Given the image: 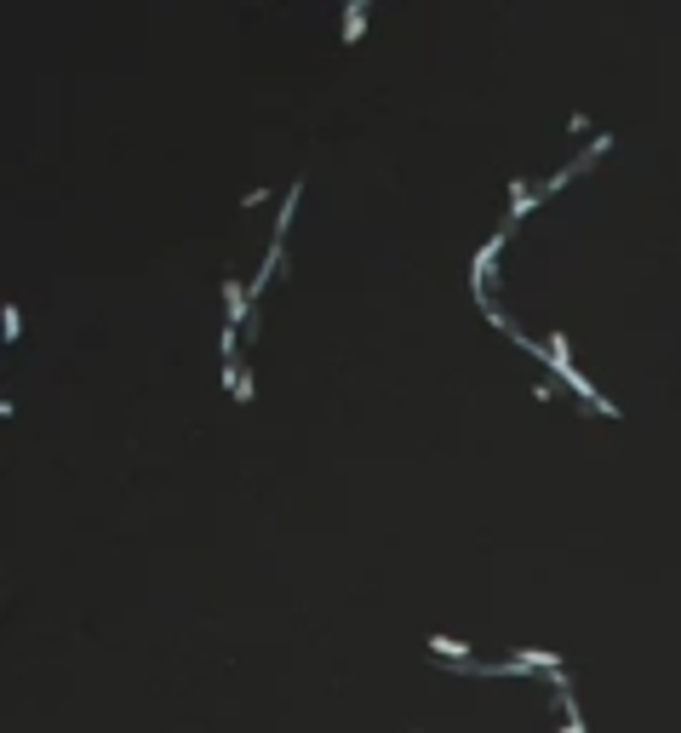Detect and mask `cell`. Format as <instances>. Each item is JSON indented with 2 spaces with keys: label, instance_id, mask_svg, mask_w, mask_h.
Returning a JSON list of instances; mask_svg holds the SVG:
<instances>
[{
  "label": "cell",
  "instance_id": "cell-2",
  "mask_svg": "<svg viewBox=\"0 0 681 733\" xmlns=\"http://www.w3.org/2000/svg\"><path fill=\"white\" fill-rule=\"evenodd\" d=\"M498 247H504V229H493V241H487V247L476 252V270H470V282H476V298H481V304H493V298H487V275H493V264H498Z\"/></svg>",
  "mask_w": 681,
  "mask_h": 733
},
{
  "label": "cell",
  "instance_id": "cell-4",
  "mask_svg": "<svg viewBox=\"0 0 681 733\" xmlns=\"http://www.w3.org/2000/svg\"><path fill=\"white\" fill-rule=\"evenodd\" d=\"M298 196H304V178H298V184H287V196H281V212H275V241H281V247H287V229H292Z\"/></svg>",
  "mask_w": 681,
  "mask_h": 733
},
{
  "label": "cell",
  "instance_id": "cell-3",
  "mask_svg": "<svg viewBox=\"0 0 681 733\" xmlns=\"http://www.w3.org/2000/svg\"><path fill=\"white\" fill-rule=\"evenodd\" d=\"M527 212H533V184H527V178H516V184H509V218H504V235L516 229V224L527 218Z\"/></svg>",
  "mask_w": 681,
  "mask_h": 733
},
{
  "label": "cell",
  "instance_id": "cell-1",
  "mask_svg": "<svg viewBox=\"0 0 681 733\" xmlns=\"http://www.w3.org/2000/svg\"><path fill=\"white\" fill-rule=\"evenodd\" d=\"M246 304H252V292L236 282V275H224V333H241L246 327ZM252 333V327H246Z\"/></svg>",
  "mask_w": 681,
  "mask_h": 733
},
{
  "label": "cell",
  "instance_id": "cell-7",
  "mask_svg": "<svg viewBox=\"0 0 681 733\" xmlns=\"http://www.w3.org/2000/svg\"><path fill=\"white\" fill-rule=\"evenodd\" d=\"M0 327H6V338H17V333H24V315H17V304H6V310H0Z\"/></svg>",
  "mask_w": 681,
  "mask_h": 733
},
{
  "label": "cell",
  "instance_id": "cell-5",
  "mask_svg": "<svg viewBox=\"0 0 681 733\" xmlns=\"http://www.w3.org/2000/svg\"><path fill=\"white\" fill-rule=\"evenodd\" d=\"M430 653L446 664H470V642H453V636H430Z\"/></svg>",
  "mask_w": 681,
  "mask_h": 733
},
{
  "label": "cell",
  "instance_id": "cell-6",
  "mask_svg": "<svg viewBox=\"0 0 681 733\" xmlns=\"http://www.w3.org/2000/svg\"><path fill=\"white\" fill-rule=\"evenodd\" d=\"M367 17H372V6H367V0H355V6L344 12V47H355V40H361V29H367Z\"/></svg>",
  "mask_w": 681,
  "mask_h": 733
}]
</instances>
